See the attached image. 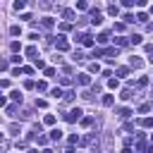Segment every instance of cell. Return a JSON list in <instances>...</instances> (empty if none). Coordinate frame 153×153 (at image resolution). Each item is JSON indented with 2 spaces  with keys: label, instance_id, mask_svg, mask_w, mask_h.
Here are the masks:
<instances>
[{
  "label": "cell",
  "instance_id": "obj_1",
  "mask_svg": "<svg viewBox=\"0 0 153 153\" xmlns=\"http://www.w3.org/2000/svg\"><path fill=\"white\" fill-rule=\"evenodd\" d=\"M82 115H84L82 108H72V110L65 115V120H67V122H76V120H82Z\"/></svg>",
  "mask_w": 153,
  "mask_h": 153
},
{
  "label": "cell",
  "instance_id": "obj_2",
  "mask_svg": "<svg viewBox=\"0 0 153 153\" xmlns=\"http://www.w3.org/2000/svg\"><path fill=\"white\" fill-rule=\"evenodd\" d=\"M76 38H79V43H82L84 48H93V36H89V34H79Z\"/></svg>",
  "mask_w": 153,
  "mask_h": 153
},
{
  "label": "cell",
  "instance_id": "obj_3",
  "mask_svg": "<svg viewBox=\"0 0 153 153\" xmlns=\"http://www.w3.org/2000/svg\"><path fill=\"white\" fill-rule=\"evenodd\" d=\"M76 84H79V86H89V84H91V74H89V72L76 74Z\"/></svg>",
  "mask_w": 153,
  "mask_h": 153
},
{
  "label": "cell",
  "instance_id": "obj_4",
  "mask_svg": "<svg viewBox=\"0 0 153 153\" xmlns=\"http://www.w3.org/2000/svg\"><path fill=\"white\" fill-rule=\"evenodd\" d=\"M55 48H57V50H67V48H69L67 38H65V36H57V41H55Z\"/></svg>",
  "mask_w": 153,
  "mask_h": 153
},
{
  "label": "cell",
  "instance_id": "obj_5",
  "mask_svg": "<svg viewBox=\"0 0 153 153\" xmlns=\"http://www.w3.org/2000/svg\"><path fill=\"white\" fill-rule=\"evenodd\" d=\"M101 22H103V14H101L98 10H93V12H91V24H96V26H98Z\"/></svg>",
  "mask_w": 153,
  "mask_h": 153
},
{
  "label": "cell",
  "instance_id": "obj_6",
  "mask_svg": "<svg viewBox=\"0 0 153 153\" xmlns=\"http://www.w3.org/2000/svg\"><path fill=\"white\" fill-rule=\"evenodd\" d=\"M112 103H115V96H112V93H105V96H103V105H105V108H110Z\"/></svg>",
  "mask_w": 153,
  "mask_h": 153
},
{
  "label": "cell",
  "instance_id": "obj_7",
  "mask_svg": "<svg viewBox=\"0 0 153 153\" xmlns=\"http://www.w3.org/2000/svg\"><path fill=\"white\" fill-rule=\"evenodd\" d=\"M10 98H12L14 103H22V91H17V89H14V91L10 93Z\"/></svg>",
  "mask_w": 153,
  "mask_h": 153
},
{
  "label": "cell",
  "instance_id": "obj_8",
  "mask_svg": "<svg viewBox=\"0 0 153 153\" xmlns=\"http://www.w3.org/2000/svg\"><path fill=\"white\" fill-rule=\"evenodd\" d=\"M62 19L72 22V19H74V10H62Z\"/></svg>",
  "mask_w": 153,
  "mask_h": 153
},
{
  "label": "cell",
  "instance_id": "obj_9",
  "mask_svg": "<svg viewBox=\"0 0 153 153\" xmlns=\"http://www.w3.org/2000/svg\"><path fill=\"white\" fill-rule=\"evenodd\" d=\"M108 14H110V17H117V14H120V7H117V5H110V7H108Z\"/></svg>",
  "mask_w": 153,
  "mask_h": 153
},
{
  "label": "cell",
  "instance_id": "obj_10",
  "mask_svg": "<svg viewBox=\"0 0 153 153\" xmlns=\"http://www.w3.org/2000/svg\"><path fill=\"white\" fill-rule=\"evenodd\" d=\"M89 72H91V74H98V72H101V65H98V62H91V65H89Z\"/></svg>",
  "mask_w": 153,
  "mask_h": 153
},
{
  "label": "cell",
  "instance_id": "obj_11",
  "mask_svg": "<svg viewBox=\"0 0 153 153\" xmlns=\"http://www.w3.org/2000/svg\"><path fill=\"white\" fill-rule=\"evenodd\" d=\"M141 41H144V38H141V34H134V36L129 38V43H134V46H139Z\"/></svg>",
  "mask_w": 153,
  "mask_h": 153
},
{
  "label": "cell",
  "instance_id": "obj_12",
  "mask_svg": "<svg viewBox=\"0 0 153 153\" xmlns=\"http://www.w3.org/2000/svg\"><path fill=\"white\" fill-rule=\"evenodd\" d=\"M50 139H53V141L62 139V132H60V129H53V132H50Z\"/></svg>",
  "mask_w": 153,
  "mask_h": 153
},
{
  "label": "cell",
  "instance_id": "obj_13",
  "mask_svg": "<svg viewBox=\"0 0 153 153\" xmlns=\"http://www.w3.org/2000/svg\"><path fill=\"white\" fill-rule=\"evenodd\" d=\"M139 124L141 127H153V117H144V120H139Z\"/></svg>",
  "mask_w": 153,
  "mask_h": 153
},
{
  "label": "cell",
  "instance_id": "obj_14",
  "mask_svg": "<svg viewBox=\"0 0 153 153\" xmlns=\"http://www.w3.org/2000/svg\"><path fill=\"white\" fill-rule=\"evenodd\" d=\"M46 29H53V17H43V22H41Z\"/></svg>",
  "mask_w": 153,
  "mask_h": 153
},
{
  "label": "cell",
  "instance_id": "obj_15",
  "mask_svg": "<svg viewBox=\"0 0 153 153\" xmlns=\"http://www.w3.org/2000/svg\"><path fill=\"white\" fill-rule=\"evenodd\" d=\"M43 122H46L48 127H53V124H55V115H46V117H43Z\"/></svg>",
  "mask_w": 153,
  "mask_h": 153
},
{
  "label": "cell",
  "instance_id": "obj_16",
  "mask_svg": "<svg viewBox=\"0 0 153 153\" xmlns=\"http://www.w3.org/2000/svg\"><path fill=\"white\" fill-rule=\"evenodd\" d=\"M26 55L31 57V60H36V46H29V48H26Z\"/></svg>",
  "mask_w": 153,
  "mask_h": 153
},
{
  "label": "cell",
  "instance_id": "obj_17",
  "mask_svg": "<svg viewBox=\"0 0 153 153\" xmlns=\"http://www.w3.org/2000/svg\"><path fill=\"white\" fill-rule=\"evenodd\" d=\"M108 41H110V38H108V34H98V43H101V46H105Z\"/></svg>",
  "mask_w": 153,
  "mask_h": 153
},
{
  "label": "cell",
  "instance_id": "obj_18",
  "mask_svg": "<svg viewBox=\"0 0 153 153\" xmlns=\"http://www.w3.org/2000/svg\"><path fill=\"white\" fill-rule=\"evenodd\" d=\"M117 112H120V117H129V115H132V110H129V108H120Z\"/></svg>",
  "mask_w": 153,
  "mask_h": 153
},
{
  "label": "cell",
  "instance_id": "obj_19",
  "mask_svg": "<svg viewBox=\"0 0 153 153\" xmlns=\"http://www.w3.org/2000/svg\"><path fill=\"white\" fill-rule=\"evenodd\" d=\"M10 34H12V36H19V34H22V26H17V24L10 26Z\"/></svg>",
  "mask_w": 153,
  "mask_h": 153
},
{
  "label": "cell",
  "instance_id": "obj_20",
  "mask_svg": "<svg viewBox=\"0 0 153 153\" xmlns=\"http://www.w3.org/2000/svg\"><path fill=\"white\" fill-rule=\"evenodd\" d=\"M115 43H117V46H127V43H129V38H124V36H120V38H115Z\"/></svg>",
  "mask_w": 153,
  "mask_h": 153
},
{
  "label": "cell",
  "instance_id": "obj_21",
  "mask_svg": "<svg viewBox=\"0 0 153 153\" xmlns=\"http://www.w3.org/2000/svg\"><path fill=\"white\" fill-rule=\"evenodd\" d=\"M117 86H120L117 79H108V89H117Z\"/></svg>",
  "mask_w": 153,
  "mask_h": 153
},
{
  "label": "cell",
  "instance_id": "obj_22",
  "mask_svg": "<svg viewBox=\"0 0 153 153\" xmlns=\"http://www.w3.org/2000/svg\"><path fill=\"white\" fill-rule=\"evenodd\" d=\"M46 76H50V79H53V76H55V67H46V72H43Z\"/></svg>",
  "mask_w": 153,
  "mask_h": 153
},
{
  "label": "cell",
  "instance_id": "obj_23",
  "mask_svg": "<svg viewBox=\"0 0 153 153\" xmlns=\"http://www.w3.org/2000/svg\"><path fill=\"white\" fill-rule=\"evenodd\" d=\"M24 7H26V5H24V0H17V3H14V10H17V12H19V10H24Z\"/></svg>",
  "mask_w": 153,
  "mask_h": 153
},
{
  "label": "cell",
  "instance_id": "obj_24",
  "mask_svg": "<svg viewBox=\"0 0 153 153\" xmlns=\"http://www.w3.org/2000/svg\"><path fill=\"white\" fill-rule=\"evenodd\" d=\"M50 96H55V98H60V96H65V93H62V89H53V91H50Z\"/></svg>",
  "mask_w": 153,
  "mask_h": 153
},
{
  "label": "cell",
  "instance_id": "obj_25",
  "mask_svg": "<svg viewBox=\"0 0 153 153\" xmlns=\"http://www.w3.org/2000/svg\"><path fill=\"white\" fill-rule=\"evenodd\" d=\"M120 98H122V101H127V98H132V91H129V89H124V91H122V96H120Z\"/></svg>",
  "mask_w": 153,
  "mask_h": 153
},
{
  "label": "cell",
  "instance_id": "obj_26",
  "mask_svg": "<svg viewBox=\"0 0 153 153\" xmlns=\"http://www.w3.org/2000/svg\"><path fill=\"white\" fill-rule=\"evenodd\" d=\"M146 19H148L146 12H139V14H137V22H146Z\"/></svg>",
  "mask_w": 153,
  "mask_h": 153
},
{
  "label": "cell",
  "instance_id": "obj_27",
  "mask_svg": "<svg viewBox=\"0 0 153 153\" xmlns=\"http://www.w3.org/2000/svg\"><path fill=\"white\" fill-rule=\"evenodd\" d=\"M36 89H38V91H48V84H46V82H38Z\"/></svg>",
  "mask_w": 153,
  "mask_h": 153
},
{
  "label": "cell",
  "instance_id": "obj_28",
  "mask_svg": "<svg viewBox=\"0 0 153 153\" xmlns=\"http://www.w3.org/2000/svg\"><path fill=\"white\" fill-rule=\"evenodd\" d=\"M10 48H12V50H14V55H17V53H19V50H22V46H19V43H17V41H12V46H10Z\"/></svg>",
  "mask_w": 153,
  "mask_h": 153
},
{
  "label": "cell",
  "instance_id": "obj_29",
  "mask_svg": "<svg viewBox=\"0 0 153 153\" xmlns=\"http://www.w3.org/2000/svg\"><path fill=\"white\" fill-rule=\"evenodd\" d=\"M141 65H144V62L139 60V57H132V67H141Z\"/></svg>",
  "mask_w": 153,
  "mask_h": 153
},
{
  "label": "cell",
  "instance_id": "obj_30",
  "mask_svg": "<svg viewBox=\"0 0 153 153\" xmlns=\"http://www.w3.org/2000/svg\"><path fill=\"white\" fill-rule=\"evenodd\" d=\"M34 65H36L38 69H43V67H46V62H43V60H38V57H36V60H34Z\"/></svg>",
  "mask_w": 153,
  "mask_h": 153
},
{
  "label": "cell",
  "instance_id": "obj_31",
  "mask_svg": "<svg viewBox=\"0 0 153 153\" xmlns=\"http://www.w3.org/2000/svg\"><path fill=\"white\" fill-rule=\"evenodd\" d=\"M46 105H48V103H46L43 98H36V108H46Z\"/></svg>",
  "mask_w": 153,
  "mask_h": 153
},
{
  "label": "cell",
  "instance_id": "obj_32",
  "mask_svg": "<svg viewBox=\"0 0 153 153\" xmlns=\"http://www.w3.org/2000/svg\"><path fill=\"white\" fill-rule=\"evenodd\" d=\"M117 74H120V76H127V74H129V69H127V67H120V69H117Z\"/></svg>",
  "mask_w": 153,
  "mask_h": 153
},
{
  "label": "cell",
  "instance_id": "obj_33",
  "mask_svg": "<svg viewBox=\"0 0 153 153\" xmlns=\"http://www.w3.org/2000/svg\"><path fill=\"white\" fill-rule=\"evenodd\" d=\"M17 148L19 151H26V141H17Z\"/></svg>",
  "mask_w": 153,
  "mask_h": 153
},
{
  "label": "cell",
  "instance_id": "obj_34",
  "mask_svg": "<svg viewBox=\"0 0 153 153\" xmlns=\"http://www.w3.org/2000/svg\"><path fill=\"white\" fill-rule=\"evenodd\" d=\"M10 86V79H0V89H7Z\"/></svg>",
  "mask_w": 153,
  "mask_h": 153
},
{
  "label": "cell",
  "instance_id": "obj_35",
  "mask_svg": "<svg viewBox=\"0 0 153 153\" xmlns=\"http://www.w3.org/2000/svg\"><path fill=\"white\" fill-rule=\"evenodd\" d=\"M60 29H62V31H69V29H72V24H69V22H65V24H60Z\"/></svg>",
  "mask_w": 153,
  "mask_h": 153
},
{
  "label": "cell",
  "instance_id": "obj_36",
  "mask_svg": "<svg viewBox=\"0 0 153 153\" xmlns=\"http://www.w3.org/2000/svg\"><path fill=\"white\" fill-rule=\"evenodd\" d=\"M91 122H93V120H91V117H82V124H84V127H89V124H91Z\"/></svg>",
  "mask_w": 153,
  "mask_h": 153
},
{
  "label": "cell",
  "instance_id": "obj_37",
  "mask_svg": "<svg viewBox=\"0 0 153 153\" xmlns=\"http://www.w3.org/2000/svg\"><path fill=\"white\" fill-rule=\"evenodd\" d=\"M5 103H7V98H5V96H3V93H0V108H3Z\"/></svg>",
  "mask_w": 153,
  "mask_h": 153
},
{
  "label": "cell",
  "instance_id": "obj_38",
  "mask_svg": "<svg viewBox=\"0 0 153 153\" xmlns=\"http://www.w3.org/2000/svg\"><path fill=\"white\" fill-rule=\"evenodd\" d=\"M43 153H53V151H50V148H43Z\"/></svg>",
  "mask_w": 153,
  "mask_h": 153
},
{
  "label": "cell",
  "instance_id": "obj_39",
  "mask_svg": "<svg viewBox=\"0 0 153 153\" xmlns=\"http://www.w3.org/2000/svg\"><path fill=\"white\" fill-rule=\"evenodd\" d=\"M151 144H153V134H151Z\"/></svg>",
  "mask_w": 153,
  "mask_h": 153
},
{
  "label": "cell",
  "instance_id": "obj_40",
  "mask_svg": "<svg viewBox=\"0 0 153 153\" xmlns=\"http://www.w3.org/2000/svg\"><path fill=\"white\" fill-rule=\"evenodd\" d=\"M151 14H153V5H151Z\"/></svg>",
  "mask_w": 153,
  "mask_h": 153
},
{
  "label": "cell",
  "instance_id": "obj_41",
  "mask_svg": "<svg viewBox=\"0 0 153 153\" xmlns=\"http://www.w3.org/2000/svg\"><path fill=\"white\" fill-rule=\"evenodd\" d=\"M0 141H3V134H0Z\"/></svg>",
  "mask_w": 153,
  "mask_h": 153
},
{
  "label": "cell",
  "instance_id": "obj_42",
  "mask_svg": "<svg viewBox=\"0 0 153 153\" xmlns=\"http://www.w3.org/2000/svg\"><path fill=\"white\" fill-rule=\"evenodd\" d=\"M151 98H153V93H151Z\"/></svg>",
  "mask_w": 153,
  "mask_h": 153
}]
</instances>
